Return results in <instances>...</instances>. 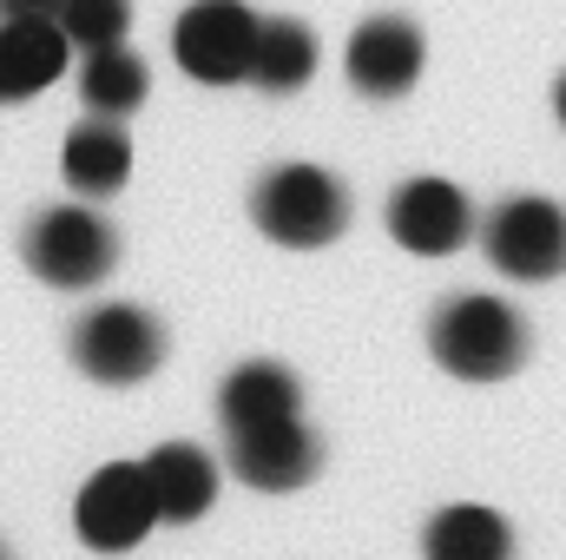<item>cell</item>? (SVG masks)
Masks as SVG:
<instances>
[{"instance_id":"11","label":"cell","mask_w":566,"mask_h":560,"mask_svg":"<svg viewBox=\"0 0 566 560\" xmlns=\"http://www.w3.org/2000/svg\"><path fill=\"white\" fill-rule=\"evenodd\" d=\"M73 60V40L46 13H0V106L46 93Z\"/></svg>"},{"instance_id":"15","label":"cell","mask_w":566,"mask_h":560,"mask_svg":"<svg viewBox=\"0 0 566 560\" xmlns=\"http://www.w3.org/2000/svg\"><path fill=\"white\" fill-rule=\"evenodd\" d=\"M145 93H151V73H145V60L126 46V40L86 53V66H80V100H86L93 113L126 120V113H139L145 106Z\"/></svg>"},{"instance_id":"16","label":"cell","mask_w":566,"mask_h":560,"mask_svg":"<svg viewBox=\"0 0 566 560\" xmlns=\"http://www.w3.org/2000/svg\"><path fill=\"white\" fill-rule=\"evenodd\" d=\"M316 73V33L303 20H258V46H251V86L264 93H296Z\"/></svg>"},{"instance_id":"20","label":"cell","mask_w":566,"mask_h":560,"mask_svg":"<svg viewBox=\"0 0 566 560\" xmlns=\"http://www.w3.org/2000/svg\"><path fill=\"white\" fill-rule=\"evenodd\" d=\"M554 113H560V126H566V73L554 80Z\"/></svg>"},{"instance_id":"6","label":"cell","mask_w":566,"mask_h":560,"mask_svg":"<svg viewBox=\"0 0 566 560\" xmlns=\"http://www.w3.org/2000/svg\"><path fill=\"white\" fill-rule=\"evenodd\" d=\"M73 528L93 554H126L158 528V501L145 481V462H106L86 475L80 501H73Z\"/></svg>"},{"instance_id":"10","label":"cell","mask_w":566,"mask_h":560,"mask_svg":"<svg viewBox=\"0 0 566 560\" xmlns=\"http://www.w3.org/2000/svg\"><path fill=\"white\" fill-rule=\"evenodd\" d=\"M422 60H428V40L409 13H376V20H363V27L349 33V53H343L349 86L369 93V100L409 93V86L422 80Z\"/></svg>"},{"instance_id":"9","label":"cell","mask_w":566,"mask_h":560,"mask_svg":"<svg viewBox=\"0 0 566 560\" xmlns=\"http://www.w3.org/2000/svg\"><path fill=\"white\" fill-rule=\"evenodd\" d=\"M323 468V442L303 428V416L258 422V428H231V475L258 495H290Z\"/></svg>"},{"instance_id":"13","label":"cell","mask_w":566,"mask_h":560,"mask_svg":"<svg viewBox=\"0 0 566 560\" xmlns=\"http://www.w3.org/2000/svg\"><path fill=\"white\" fill-rule=\"evenodd\" d=\"M60 172H66V185L80 198H113L133 178V139H126V126L106 120V113H93L86 126H73L66 145H60Z\"/></svg>"},{"instance_id":"14","label":"cell","mask_w":566,"mask_h":560,"mask_svg":"<svg viewBox=\"0 0 566 560\" xmlns=\"http://www.w3.org/2000/svg\"><path fill=\"white\" fill-rule=\"evenodd\" d=\"M283 416H303V383L283 370V363H238L218 390V422L224 435L231 428H258V422H283Z\"/></svg>"},{"instance_id":"19","label":"cell","mask_w":566,"mask_h":560,"mask_svg":"<svg viewBox=\"0 0 566 560\" xmlns=\"http://www.w3.org/2000/svg\"><path fill=\"white\" fill-rule=\"evenodd\" d=\"M0 13H46V20H53L60 0H0Z\"/></svg>"},{"instance_id":"2","label":"cell","mask_w":566,"mask_h":560,"mask_svg":"<svg viewBox=\"0 0 566 560\" xmlns=\"http://www.w3.org/2000/svg\"><path fill=\"white\" fill-rule=\"evenodd\" d=\"M251 218L271 245L290 251H316V245H336L343 225H349V191L323 172V165H277L258 178L251 191Z\"/></svg>"},{"instance_id":"18","label":"cell","mask_w":566,"mask_h":560,"mask_svg":"<svg viewBox=\"0 0 566 560\" xmlns=\"http://www.w3.org/2000/svg\"><path fill=\"white\" fill-rule=\"evenodd\" d=\"M60 33L80 46V53H93V46H113V40H126V27H133V0H60Z\"/></svg>"},{"instance_id":"4","label":"cell","mask_w":566,"mask_h":560,"mask_svg":"<svg viewBox=\"0 0 566 560\" xmlns=\"http://www.w3.org/2000/svg\"><path fill=\"white\" fill-rule=\"evenodd\" d=\"M73 363L93 383H113V390L145 383L165 363V323L139 303H99L73 323Z\"/></svg>"},{"instance_id":"3","label":"cell","mask_w":566,"mask_h":560,"mask_svg":"<svg viewBox=\"0 0 566 560\" xmlns=\"http://www.w3.org/2000/svg\"><path fill=\"white\" fill-rule=\"evenodd\" d=\"M20 258L27 271L53 290H93V283L113 278L119 265V231L93 211V205H53L27 225L20 238Z\"/></svg>"},{"instance_id":"8","label":"cell","mask_w":566,"mask_h":560,"mask_svg":"<svg viewBox=\"0 0 566 560\" xmlns=\"http://www.w3.org/2000/svg\"><path fill=\"white\" fill-rule=\"evenodd\" d=\"M389 238L416 258H448L474 238V205L448 178H409L389 198Z\"/></svg>"},{"instance_id":"5","label":"cell","mask_w":566,"mask_h":560,"mask_svg":"<svg viewBox=\"0 0 566 560\" xmlns=\"http://www.w3.org/2000/svg\"><path fill=\"white\" fill-rule=\"evenodd\" d=\"M481 251L501 278L547 283L566 271V211L554 198H507L481 225Z\"/></svg>"},{"instance_id":"12","label":"cell","mask_w":566,"mask_h":560,"mask_svg":"<svg viewBox=\"0 0 566 560\" xmlns=\"http://www.w3.org/2000/svg\"><path fill=\"white\" fill-rule=\"evenodd\" d=\"M145 481H151V501H158V521L185 528L198 521L211 501H218V462L198 448V442H165L145 455Z\"/></svg>"},{"instance_id":"7","label":"cell","mask_w":566,"mask_h":560,"mask_svg":"<svg viewBox=\"0 0 566 560\" xmlns=\"http://www.w3.org/2000/svg\"><path fill=\"white\" fill-rule=\"evenodd\" d=\"M258 13L244 0H191L171 27V60L205 86H238L251 73Z\"/></svg>"},{"instance_id":"1","label":"cell","mask_w":566,"mask_h":560,"mask_svg":"<svg viewBox=\"0 0 566 560\" xmlns=\"http://www.w3.org/2000/svg\"><path fill=\"white\" fill-rule=\"evenodd\" d=\"M428 350H434V363H441L448 376H461V383H501V376H514V370L527 363V323H521L514 303L468 290V297H448V303L434 310Z\"/></svg>"},{"instance_id":"17","label":"cell","mask_w":566,"mask_h":560,"mask_svg":"<svg viewBox=\"0 0 566 560\" xmlns=\"http://www.w3.org/2000/svg\"><path fill=\"white\" fill-rule=\"evenodd\" d=\"M422 548L441 554V560H501L507 548H514V528H507L494 508L461 501V508H441V515L428 521Z\"/></svg>"}]
</instances>
